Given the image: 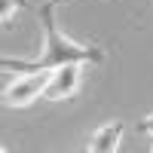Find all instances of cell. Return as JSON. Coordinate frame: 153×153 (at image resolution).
<instances>
[{
	"label": "cell",
	"instance_id": "cell-6",
	"mask_svg": "<svg viewBox=\"0 0 153 153\" xmlns=\"http://www.w3.org/2000/svg\"><path fill=\"white\" fill-rule=\"evenodd\" d=\"M135 129H138V132H144V135H150V138H153V113H150V117H144L141 123H138V126H135Z\"/></svg>",
	"mask_w": 153,
	"mask_h": 153
},
{
	"label": "cell",
	"instance_id": "cell-5",
	"mask_svg": "<svg viewBox=\"0 0 153 153\" xmlns=\"http://www.w3.org/2000/svg\"><path fill=\"white\" fill-rule=\"evenodd\" d=\"M25 6H28L25 0H0V22L9 25L12 19H16V12H19V9H25Z\"/></svg>",
	"mask_w": 153,
	"mask_h": 153
},
{
	"label": "cell",
	"instance_id": "cell-2",
	"mask_svg": "<svg viewBox=\"0 0 153 153\" xmlns=\"http://www.w3.org/2000/svg\"><path fill=\"white\" fill-rule=\"evenodd\" d=\"M46 83H49V71H40V74H22L12 86H6L3 104H6V107H28L37 95L46 92Z\"/></svg>",
	"mask_w": 153,
	"mask_h": 153
},
{
	"label": "cell",
	"instance_id": "cell-4",
	"mask_svg": "<svg viewBox=\"0 0 153 153\" xmlns=\"http://www.w3.org/2000/svg\"><path fill=\"white\" fill-rule=\"evenodd\" d=\"M123 123H107L101 126V129L92 135V141H89V150L92 153H113L120 147V138H123Z\"/></svg>",
	"mask_w": 153,
	"mask_h": 153
},
{
	"label": "cell",
	"instance_id": "cell-3",
	"mask_svg": "<svg viewBox=\"0 0 153 153\" xmlns=\"http://www.w3.org/2000/svg\"><path fill=\"white\" fill-rule=\"evenodd\" d=\"M80 61H68L55 71H49V83H46V92L43 98L49 101H65L71 95H76V86H80Z\"/></svg>",
	"mask_w": 153,
	"mask_h": 153
},
{
	"label": "cell",
	"instance_id": "cell-1",
	"mask_svg": "<svg viewBox=\"0 0 153 153\" xmlns=\"http://www.w3.org/2000/svg\"><path fill=\"white\" fill-rule=\"evenodd\" d=\"M55 9H58V0H46V3L37 9L40 12V22H43V52L40 58L34 61H22V58H3L0 65L6 71H16V74H40V71H55L68 61H80V65H101L104 61V52L98 46H86V43H74L71 37L61 34L58 22H55Z\"/></svg>",
	"mask_w": 153,
	"mask_h": 153
}]
</instances>
